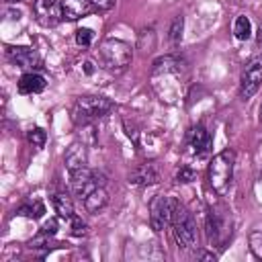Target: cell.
<instances>
[{"instance_id":"cell-1","label":"cell","mask_w":262,"mask_h":262,"mask_svg":"<svg viewBox=\"0 0 262 262\" xmlns=\"http://www.w3.org/2000/svg\"><path fill=\"white\" fill-rule=\"evenodd\" d=\"M184 78H186V72H184V66L178 57L164 55V57L154 61L151 86L160 94L162 100L174 102L176 98H180L182 88H184Z\"/></svg>"},{"instance_id":"cell-2","label":"cell","mask_w":262,"mask_h":262,"mask_svg":"<svg viewBox=\"0 0 262 262\" xmlns=\"http://www.w3.org/2000/svg\"><path fill=\"white\" fill-rule=\"evenodd\" d=\"M98 59H100V66L104 70L119 74L131 63L133 49L129 43H125L121 39H106L98 49Z\"/></svg>"},{"instance_id":"cell-3","label":"cell","mask_w":262,"mask_h":262,"mask_svg":"<svg viewBox=\"0 0 262 262\" xmlns=\"http://www.w3.org/2000/svg\"><path fill=\"white\" fill-rule=\"evenodd\" d=\"M233 162H235V154L231 149H223L213 158L209 166V184L217 194L227 192L233 178Z\"/></svg>"},{"instance_id":"cell-4","label":"cell","mask_w":262,"mask_h":262,"mask_svg":"<svg viewBox=\"0 0 262 262\" xmlns=\"http://www.w3.org/2000/svg\"><path fill=\"white\" fill-rule=\"evenodd\" d=\"M111 111V100L104 96H82L72 108V121L78 127L90 125L92 121L104 117Z\"/></svg>"},{"instance_id":"cell-5","label":"cell","mask_w":262,"mask_h":262,"mask_svg":"<svg viewBox=\"0 0 262 262\" xmlns=\"http://www.w3.org/2000/svg\"><path fill=\"white\" fill-rule=\"evenodd\" d=\"M172 225H174V235H176L178 246H182L184 250L196 246L199 233H196L194 217H192V213H190L184 205H180V203H178V207H176V211H174Z\"/></svg>"},{"instance_id":"cell-6","label":"cell","mask_w":262,"mask_h":262,"mask_svg":"<svg viewBox=\"0 0 262 262\" xmlns=\"http://www.w3.org/2000/svg\"><path fill=\"white\" fill-rule=\"evenodd\" d=\"M176 207H178V201L176 199L158 194L151 201V205H149V223H151V229L154 231H164L172 223Z\"/></svg>"},{"instance_id":"cell-7","label":"cell","mask_w":262,"mask_h":262,"mask_svg":"<svg viewBox=\"0 0 262 262\" xmlns=\"http://www.w3.org/2000/svg\"><path fill=\"white\" fill-rule=\"evenodd\" d=\"M102 184H104L102 174L92 172V170H88L86 166L72 172V192H74V196H78V199H86L96 186H102Z\"/></svg>"},{"instance_id":"cell-8","label":"cell","mask_w":262,"mask_h":262,"mask_svg":"<svg viewBox=\"0 0 262 262\" xmlns=\"http://www.w3.org/2000/svg\"><path fill=\"white\" fill-rule=\"evenodd\" d=\"M262 84V55L254 57L248 61L242 74V84H239V94L242 98H252Z\"/></svg>"},{"instance_id":"cell-9","label":"cell","mask_w":262,"mask_h":262,"mask_svg":"<svg viewBox=\"0 0 262 262\" xmlns=\"http://www.w3.org/2000/svg\"><path fill=\"white\" fill-rule=\"evenodd\" d=\"M33 14L41 27H55L63 16L61 4L57 0H35L33 2Z\"/></svg>"},{"instance_id":"cell-10","label":"cell","mask_w":262,"mask_h":262,"mask_svg":"<svg viewBox=\"0 0 262 262\" xmlns=\"http://www.w3.org/2000/svg\"><path fill=\"white\" fill-rule=\"evenodd\" d=\"M231 233V223L227 217H223L217 211H209L207 215V237L213 244H223Z\"/></svg>"},{"instance_id":"cell-11","label":"cell","mask_w":262,"mask_h":262,"mask_svg":"<svg viewBox=\"0 0 262 262\" xmlns=\"http://www.w3.org/2000/svg\"><path fill=\"white\" fill-rule=\"evenodd\" d=\"M160 176H162L160 164L158 162H145V164L137 166L131 172L129 182L131 184H137V186H149V184H158L160 182Z\"/></svg>"},{"instance_id":"cell-12","label":"cell","mask_w":262,"mask_h":262,"mask_svg":"<svg viewBox=\"0 0 262 262\" xmlns=\"http://www.w3.org/2000/svg\"><path fill=\"white\" fill-rule=\"evenodd\" d=\"M6 57L18 68H39V55L31 47H6Z\"/></svg>"},{"instance_id":"cell-13","label":"cell","mask_w":262,"mask_h":262,"mask_svg":"<svg viewBox=\"0 0 262 262\" xmlns=\"http://www.w3.org/2000/svg\"><path fill=\"white\" fill-rule=\"evenodd\" d=\"M188 145L192 149V154L196 156H205L211 149V135L203 125H194L188 131Z\"/></svg>"},{"instance_id":"cell-14","label":"cell","mask_w":262,"mask_h":262,"mask_svg":"<svg viewBox=\"0 0 262 262\" xmlns=\"http://www.w3.org/2000/svg\"><path fill=\"white\" fill-rule=\"evenodd\" d=\"M61 12L70 20H78L92 10V0H59Z\"/></svg>"},{"instance_id":"cell-15","label":"cell","mask_w":262,"mask_h":262,"mask_svg":"<svg viewBox=\"0 0 262 262\" xmlns=\"http://www.w3.org/2000/svg\"><path fill=\"white\" fill-rule=\"evenodd\" d=\"M45 78L37 72H29L25 76H20L18 80V92L20 94H39L45 90Z\"/></svg>"},{"instance_id":"cell-16","label":"cell","mask_w":262,"mask_h":262,"mask_svg":"<svg viewBox=\"0 0 262 262\" xmlns=\"http://www.w3.org/2000/svg\"><path fill=\"white\" fill-rule=\"evenodd\" d=\"M66 166H68L70 172L84 168L86 166V147L80 145V143L70 145V149L66 151Z\"/></svg>"},{"instance_id":"cell-17","label":"cell","mask_w":262,"mask_h":262,"mask_svg":"<svg viewBox=\"0 0 262 262\" xmlns=\"http://www.w3.org/2000/svg\"><path fill=\"white\" fill-rule=\"evenodd\" d=\"M108 203V194L104 190V186H96L86 199H84V207L88 213H98L100 209H104Z\"/></svg>"},{"instance_id":"cell-18","label":"cell","mask_w":262,"mask_h":262,"mask_svg":"<svg viewBox=\"0 0 262 262\" xmlns=\"http://www.w3.org/2000/svg\"><path fill=\"white\" fill-rule=\"evenodd\" d=\"M53 207H55V213H57L61 219H72V215H74V205H72V199H70L66 192L53 194Z\"/></svg>"},{"instance_id":"cell-19","label":"cell","mask_w":262,"mask_h":262,"mask_svg":"<svg viewBox=\"0 0 262 262\" xmlns=\"http://www.w3.org/2000/svg\"><path fill=\"white\" fill-rule=\"evenodd\" d=\"M137 49H139L141 55H147V53H151L156 49V33H154L151 27L139 31V35H137Z\"/></svg>"},{"instance_id":"cell-20","label":"cell","mask_w":262,"mask_h":262,"mask_svg":"<svg viewBox=\"0 0 262 262\" xmlns=\"http://www.w3.org/2000/svg\"><path fill=\"white\" fill-rule=\"evenodd\" d=\"M233 35L239 39V41H246L250 39L252 35V23L248 16H237L235 23H233Z\"/></svg>"},{"instance_id":"cell-21","label":"cell","mask_w":262,"mask_h":262,"mask_svg":"<svg viewBox=\"0 0 262 262\" xmlns=\"http://www.w3.org/2000/svg\"><path fill=\"white\" fill-rule=\"evenodd\" d=\"M45 213V207L43 203L35 201V203H25L16 209V215H23V217H31V219H39L41 215Z\"/></svg>"},{"instance_id":"cell-22","label":"cell","mask_w":262,"mask_h":262,"mask_svg":"<svg viewBox=\"0 0 262 262\" xmlns=\"http://www.w3.org/2000/svg\"><path fill=\"white\" fill-rule=\"evenodd\" d=\"M182 27H184L182 16H176V18L172 20V25H170V31H168V39H170L172 45H176V43L182 39Z\"/></svg>"},{"instance_id":"cell-23","label":"cell","mask_w":262,"mask_h":262,"mask_svg":"<svg viewBox=\"0 0 262 262\" xmlns=\"http://www.w3.org/2000/svg\"><path fill=\"white\" fill-rule=\"evenodd\" d=\"M27 139L37 147V149H41L43 145H45V139H47V135H45V131L41 129V127H35V129H31L29 133H27Z\"/></svg>"},{"instance_id":"cell-24","label":"cell","mask_w":262,"mask_h":262,"mask_svg":"<svg viewBox=\"0 0 262 262\" xmlns=\"http://www.w3.org/2000/svg\"><path fill=\"white\" fill-rule=\"evenodd\" d=\"M70 227H72V233L78 235V237H82V235L88 233V225H86V221H84L82 217H78V215H72V219H70Z\"/></svg>"},{"instance_id":"cell-25","label":"cell","mask_w":262,"mask_h":262,"mask_svg":"<svg viewBox=\"0 0 262 262\" xmlns=\"http://www.w3.org/2000/svg\"><path fill=\"white\" fill-rule=\"evenodd\" d=\"M250 250L258 260H262V231H254L250 235Z\"/></svg>"},{"instance_id":"cell-26","label":"cell","mask_w":262,"mask_h":262,"mask_svg":"<svg viewBox=\"0 0 262 262\" xmlns=\"http://www.w3.org/2000/svg\"><path fill=\"white\" fill-rule=\"evenodd\" d=\"M92 31L90 29H78L76 31V43L78 45H82V47H88L90 43H92Z\"/></svg>"},{"instance_id":"cell-27","label":"cell","mask_w":262,"mask_h":262,"mask_svg":"<svg viewBox=\"0 0 262 262\" xmlns=\"http://www.w3.org/2000/svg\"><path fill=\"white\" fill-rule=\"evenodd\" d=\"M194 180V172L190 170V168H180L178 170V174H176V182H192Z\"/></svg>"},{"instance_id":"cell-28","label":"cell","mask_w":262,"mask_h":262,"mask_svg":"<svg viewBox=\"0 0 262 262\" xmlns=\"http://www.w3.org/2000/svg\"><path fill=\"white\" fill-rule=\"evenodd\" d=\"M55 231H57V219H49V221H45V223L41 225V233L47 235V237L55 235Z\"/></svg>"},{"instance_id":"cell-29","label":"cell","mask_w":262,"mask_h":262,"mask_svg":"<svg viewBox=\"0 0 262 262\" xmlns=\"http://www.w3.org/2000/svg\"><path fill=\"white\" fill-rule=\"evenodd\" d=\"M115 2L117 0H92V6L98 8V10H108V8L115 6Z\"/></svg>"},{"instance_id":"cell-30","label":"cell","mask_w":262,"mask_h":262,"mask_svg":"<svg viewBox=\"0 0 262 262\" xmlns=\"http://www.w3.org/2000/svg\"><path fill=\"white\" fill-rule=\"evenodd\" d=\"M196 258H201V260H215L217 256H215L213 252H203V250H199V252H196Z\"/></svg>"},{"instance_id":"cell-31","label":"cell","mask_w":262,"mask_h":262,"mask_svg":"<svg viewBox=\"0 0 262 262\" xmlns=\"http://www.w3.org/2000/svg\"><path fill=\"white\" fill-rule=\"evenodd\" d=\"M84 72H86V74H90V72H92V63H90V61H86V63H84Z\"/></svg>"},{"instance_id":"cell-32","label":"cell","mask_w":262,"mask_h":262,"mask_svg":"<svg viewBox=\"0 0 262 262\" xmlns=\"http://www.w3.org/2000/svg\"><path fill=\"white\" fill-rule=\"evenodd\" d=\"M4 2H16V0H4Z\"/></svg>"},{"instance_id":"cell-33","label":"cell","mask_w":262,"mask_h":262,"mask_svg":"<svg viewBox=\"0 0 262 262\" xmlns=\"http://www.w3.org/2000/svg\"><path fill=\"white\" fill-rule=\"evenodd\" d=\"M260 119H262V106H260Z\"/></svg>"}]
</instances>
